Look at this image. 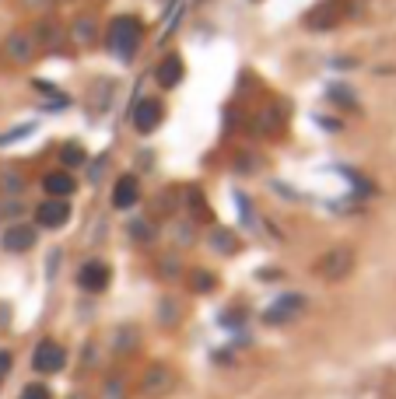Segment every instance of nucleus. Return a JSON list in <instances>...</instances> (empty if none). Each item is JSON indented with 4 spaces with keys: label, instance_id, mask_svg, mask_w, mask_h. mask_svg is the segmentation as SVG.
<instances>
[{
    "label": "nucleus",
    "instance_id": "1",
    "mask_svg": "<svg viewBox=\"0 0 396 399\" xmlns=\"http://www.w3.org/2000/svg\"><path fill=\"white\" fill-rule=\"evenodd\" d=\"M140 35H144V28H140V21L133 14L112 18L109 21V49H112V56H119L123 63H130L133 53H137V46H140Z\"/></svg>",
    "mask_w": 396,
    "mask_h": 399
},
{
    "label": "nucleus",
    "instance_id": "2",
    "mask_svg": "<svg viewBox=\"0 0 396 399\" xmlns=\"http://www.w3.org/2000/svg\"><path fill=\"white\" fill-rule=\"evenodd\" d=\"M351 270H354V249H351V245H333V249H326V252L319 256V263H316V274H319L323 281H344Z\"/></svg>",
    "mask_w": 396,
    "mask_h": 399
},
{
    "label": "nucleus",
    "instance_id": "3",
    "mask_svg": "<svg viewBox=\"0 0 396 399\" xmlns=\"http://www.w3.org/2000/svg\"><path fill=\"white\" fill-rule=\"evenodd\" d=\"M64 364H67V350L56 340H39V347L32 350V368L39 375H56L64 372Z\"/></svg>",
    "mask_w": 396,
    "mask_h": 399
},
{
    "label": "nucleus",
    "instance_id": "4",
    "mask_svg": "<svg viewBox=\"0 0 396 399\" xmlns=\"http://www.w3.org/2000/svg\"><path fill=\"white\" fill-rule=\"evenodd\" d=\"M172 389H176V375H172L169 364H151L144 372V379H140V393L148 399H162V396H169Z\"/></svg>",
    "mask_w": 396,
    "mask_h": 399
},
{
    "label": "nucleus",
    "instance_id": "5",
    "mask_svg": "<svg viewBox=\"0 0 396 399\" xmlns=\"http://www.w3.org/2000/svg\"><path fill=\"white\" fill-rule=\"evenodd\" d=\"M35 53H39V42H35V35L25 32V28H18V32H11V35L4 39V56H7L11 63H28Z\"/></svg>",
    "mask_w": 396,
    "mask_h": 399
},
{
    "label": "nucleus",
    "instance_id": "6",
    "mask_svg": "<svg viewBox=\"0 0 396 399\" xmlns=\"http://www.w3.org/2000/svg\"><path fill=\"white\" fill-rule=\"evenodd\" d=\"M165 119V109L158 99H140L133 105V130L137 133H155Z\"/></svg>",
    "mask_w": 396,
    "mask_h": 399
},
{
    "label": "nucleus",
    "instance_id": "7",
    "mask_svg": "<svg viewBox=\"0 0 396 399\" xmlns=\"http://www.w3.org/2000/svg\"><path fill=\"white\" fill-rule=\"evenodd\" d=\"M109 277H112V270H109V263H102V259H88V263H81V270H78V284H81L88 295H102V291L109 288Z\"/></svg>",
    "mask_w": 396,
    "mask_h": 399
},
{
    "label": "nucleus",
    "instance_id": "8",
    "mask_svg": "<svg viewBox=\"0 0 396 399\" xmlns=\"http://www.w3.org/2000/svg\"><path fill=\"white\" fill-rule=\"evenodd\" d=\"M35 221H39V228H49V231H56V228H64L67 221H71V203L67 200H42L39 207H35Z\"/></svg>",
    "mask_w": 396,
    "mask_h": 399
},
{
    "label": "nucleus",
    "instance_id": "9",
    "mask_svg": "<svg viewBox=\"0 0 396 399\" xmlns=\"http://www.w3.org/2000/svg\"><path fill=\"white\" fill-rule=\"evenodd\" d=\"M305 312V295H284V298H277L267 312H263V322H270V326H281V322H292L295 315Z\"/></svg>",
    "mask_w": 396,
    "mask_h": 399
},
{
    "label": "nucleus",
    "instance_id": "10",
    "mask_svg": "<svg viewBox=\"0 0 396 399\" xmlns=\"http://www.w3.org/2000/svg\"><path fill=\"white\" fill-rule=\"evenodd\" d=\"M32 245H35V228L32 224H21L18 221V224H11V228L0 231V249L4 252H14L18 256V252H28Z\"/></svg>",
    "mask_w": 396,
    "mask_h": 399
},
{
    "label": "nucleus",
    "instance_id": "11",
    "mask_svg": "<svg viewBox=\"0 0 396 399\" xmlns=\"http://www.w3.org/2000/svg\"><path fill=\"white\" fill-rule=\"evenodd\" d=\"M183 78H186V63H183L179 53H169V56L158 63V70H155V81H158L165 92H169V88H179Z\"/></svg>",
    "mask_w": 396,
    "mask_h": 399
},
{
    "label": "nucleus",
    "instance_id": "12",
    "mask_svg": "<svg viewBox=\"0 0 396 399\" xmlns=\"http://www.w3.org/2000/svg\"><path fill=\"white\" fill-rule=\"evenodd\" d=\"M42 190H46L53 200H67L74 190H78V183H74V176H71L67 168H53V172L42 176Z\"/></svg>",
    "mask_w": 396,
    "mask_h": 399
},
{
    "label": "nucleus",
    "instance_id": "13",
    "mask_svg": "<svg viewBox=\"0 0 396 399\" xmlns=\"http://www.w3.org/2000/svg\"><path fill=\"white\" fill-rule=\"evenodd\" d=\"M137 200H140V183H137V176H119L116 186H112V207H116V210H130Z\"/></svg>",
    "mask_w": 396,
    "mask_h": 399
},
{
    "label": "nucleus",
    "instance_id": "14",
    "mask_svg": "<svg viewBox=\"0 0 396 399\" xmlns=\"http://www.w3.org/2000/svg\"><path fill=\"white\" fill-rule=\"evenodd\" d=\"M32 35H35V42H39V46H46V49H56V46L64 42V32H60V25H56V21H39Z\"/></svg>",
    "mask_w": 396,
    "mask_h": 399
},
{
    "label": "nucleus",
    "instance_id": "15",
    "mask_svg": "<svg viewBox=\"0 0 396 399\" xmlns=\"http://www.w3.org/2000/svg\"><path fill=\"white\" fill-rule=\"evenodd\" d=\"M256 126H260L263 133H277V130L284 126V109H277V105H267V109H260V116H256Z\"/></svg>",
    "mask_w": 396,
    "mask_h": 399
},
{
    "label": "nucleus",
    "instance_id": "16",
    "mask_svg": "<svg viewBox=\"0 0 396 399\" xmlns=\"http://www.w3.org/2000/svg\"><path fill=\"white\" fill-rule=\"evenodd\" d=\"M207 242H210V249H214V252H224V256L239 252V238H235V235H232L228 228H214Z\"/></svg>",
    "mask_w": 396,
    "mask_h": 399
},
{
    "label": "nucleus",
    "instance_id": "17",
    "mask_svg": "<svg viewBox=\"0 0 396 399\" xmlns=\"http://www.w3.org/2000/svg\"><path fill=\"white\" fill-rule=\"evenodd\" d=\"M60 165L71 172V168H81V165H88V151L81 147V144H64L60 147Z\"/></svg>",
    "mask_w": 396,
    "mask_h": 399
},
{
    "label": "nucleus",
    "instance_id": "18",
    "mask_svg": "<svg viewBox=\"0 0 396 399\" xmlns=\"http://www.w3.org/2000/svg\"><path fill=\"white\" fill-rule=\"evenodd\" d=\"M333 21H337V14H333V7H330V4H319L316 11H308V14H305V25H308V28H319V32H323V28H330Z\"/></svg>",
    "mask_w": 396,
    "mask_h": 399
},
{
    "label": "nucleus",
    "instance_id": "19",
    "mask_svg": "<svg viewBox=\"0 0 396 399\" xmlns=\"http://www.w3.org/2000/svg\"><path fill=\"white\" fill-rule=\"evenodd\" d=\"M0 190H4V197H21V193H25V176H21L18 168H4Z\"/></svg>",
    "mask_w": 396,
    "mask_h": 399
},
{
    "label": "nucleus",
    "instance_id": "20",
    "mask_svg": "<svg viewBox=\"0 0 396 399\" xmlns=\"http://www.w3.org/2000/svg\"><path fill=\"white\" fill-rule=\"evenodd\" d=\"M74 39H78L81 46H92V42L99 39V25H95L92 18H78V21H74Z\"/></svg>",
    "mask_w": 396,
    "mask_h": 399
},
{
    "label": "nucleus",
    "instance_id": "21",
    "mask_svg": "<svg viewBox=\"0 0 396 399\" xmlns=\"http://www.w3.org/2000/svg\"><path fill=\"white\" fill-rule=\"evenodd\" d=\"M137 340H140V333H137L133 326H123V329L112 336V347H116L119 354H130V350L137 347Z\"/></svg>",
    "mask_w": 396,
    "mask_h": 399
},
{
    "label": "nucleus",
    "instance_id": "22",
    "mask_svg": "<svg viewBox=\"0 0 396 399\" xmlns=\"http://www.w3.org/2000/svg\"><path fill=\"white\" fill-rule=\"evenodd\" d=\"M155 235H158V228H155L151 221H144V217L130 221V238H133V242H155Z\"/></svg>",
    "mask_w": 396,
    "mask_h": 399
},
{
    "label": "nucleus",
    "instance_id": "23",
    "mask_svg": "<svg viewBox=\"0 0 396 399\" xmlns=\"http://www.w3.org/2000/svg\"><path fill=\"white\" fill-rule=\"evenodd\" d=\"M330 102H337V105H347V109H358V99L351 95V88H344V85H330Z\"/></svg>",
    "mask_w": 396,
    "mask_h": 399
},
{
    "label": "nucleus",
    "instance_id": "24",
    "mask_svg": "<svg viewBox=\"0 0 396 399\" xmlns=\"http://www.w3.org/2000/svg\"><path fill=\"white\" fill-rule=\"evenodd\" d=\"M217 288V281H214V274L210 270H197L193 274V291H200V295H210Z\"/></svg>",
    "mask_w": 396,
    "mask_h": 399
},
{
    "label": "nucleus",
    "instance_id": "25",
    "mask_svg": "<svg viewBox=\"0 0 396 399\" xmlns=\"http://www.w3.org/2000/svg\"><path fill=\"white\" fill-rule=\"evenodd\" d=\"M35 126L32 123H21V126H14V130H7V133H0V147H7V144H18L25 133H32Z\"/></svg>",
    "mask_w": 396,
    "mask_h": 399
},
{
    "label": "nucleus",
    "instance_id": "26",
    "mask_svg": "<svg viewBox=\"0 0 396 399\" xmlns=\"http://www.w3.org/2000/svg\"><path fill=\"white\" fill-rule=\"evenodd\" d=\"M18 399H53V393H49V386H42V382H28Z\"/></svg>",
    "mask_w": 396,
    "mask_h": 399
},
{
    "label": "nucleus",
    "instance_id": "27",
    "mask_svg": "<svg viewBox=\"0 0 396 399\" xmlns=\"http://www.w3.org/2000/svg\"><path fill=\"white\" fill-rule=\"evenodd\" d=\"M158 319H162V322H165V326H172V322H176V319H179V305H176V301H162V308H158Z\"/></svg>",
    "mask_w": 396,
    "mask_h": 399
},
{
    "label": "nucleus",
    "instance_id": "28",
    "mask_svg": "<svg viewBox=\"0 0 396 399\" xmlns=\"http://www.w3.org/2000/svg\"><path fill=\"white\" fill-rule=\"evenodd\" d=\"M102 399H126V386L116 379V382H105L102 386Z\"/></svg>",
    "mask_w": 396,
    "mask_h": 399
},
{
    "label": "nucleus",
    "instance_id": "29",
    "mask_svg": "<svg viewBox=\"0 0 396 399\" xmlns=\"http://www.w3.org/2000/svg\"><path fill=\"white\" fill-rule=\"evenodd\" d=\"M162 274L165 277H176L179 274V259H162Z\"/></svg>",
    "mask_w": 396,
    "mask_h": 399
},
{
    "label": "nucleus",
    "instance_id": "30",
    "mask_svg": "<svg viewBox=\"0 0 396 399\" xmlns=\"http://www.w3.org/2000/svg\"><path fill=\"white\" fill-rule=\"evenodd\" d=\"M7 372H11V350H0V382H4Z\"/></svg>",
    "mask_w": 396,
    "mask_h": 399
},
{
    "label": "nucleus",
    "instance_id": "31",
    "mask_svg": "<svg viewBox=\"0 0 396 399\" xmlns=\"http://www.w3.org/2000/svg\"><path fill=\"white\" fill-rule=\"evenodd\" d=\"M253 165L260 168V161H253L249 154H242V158H239V172H253Z\"/></svg>",
    "mask_w": 396,
    "mask_h": 399
},
{
    "label": "nucleus",
    "instance_id": "32",
    "mask_svg": "<svg viewBox=\"0 0 396 399\" xmlns=\"http://www.w3.org/2000/svg\"><path fill=\"white\" fill-rule=\"evenodd\" d=\"M190 238H193V231H190V224H186V221H179V242L186 245Z\"/></svg>",
    "mask_w": 396,
    "mask_h": 399
},
{
    "label": "nucleus",
    "instance_id": "33",
    "mask_svg": "<svg viewBox=\"0 0 396 399\" xmlns=\"http://www.w3.org/2000/svg\"><path fill=\"white\" fill-rule=\"evenodd\" d=\"M274 190H277V193H281V197L295 200V190H292V186H284V183H274Z\"/></svg>",
    "mask_w": 396,
    "mask_h": 399
},
{
    "label": "nucleus",
    "instance_id": "34",
    "mask_svg": "<svg viewBox=\"0 0 396 399\" xmlns=\"http://www.w3.org/2000/svg\"><path fill=\"white\" fill-rule=\"evenodd\" d=\"M281 270H260V281H277Z\"/></svg>",
    "mask_w": 396,
    "mask_h": 399
},
{
    "label": "nucleus",
    "instance_id": "35",
    "mask_svg": "<svg viewBox=\"0 0 396 399\" xmlns=\"http://www.w3.org/2000/svg\"><path fill=\"white\" fill-rule=\"evenodd\" d=\"M28 4H32V7H46L49 0H28Z\"/></svg>",
    "mask_w": 396,
    "mask_h": 399
},
{
    "label": "nucleus",
    "instance_id": "36",
    "mask_svg": "<svg viewBox=\"0 0 396 399\" xmlns=\"http://www.w3.org/2000/svg\"><path fill=\"white\" fill-rule=\"evenodd\" d=\"M74 399H81V396H74Z\"/></svg>",
    "mask_w": 396,
    "mask_h": 399
}]
</instances>
